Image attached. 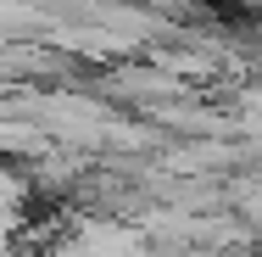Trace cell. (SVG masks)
I'll return each mask as SVG.
<instances>
[{"label": "cell", "mask_w": 262, "mask_h": 257, "mask_svg": "<svg viewBox=\"0 0 262 257\" xmlns=\"http://www.w3.org/2000/svg\"><path fill=\"white\" fill-rule=\"evenodd\" d=\"M0 257H6V241H0Z\"/></svg>", "instance_id": "cell-1"}]
</instances>
